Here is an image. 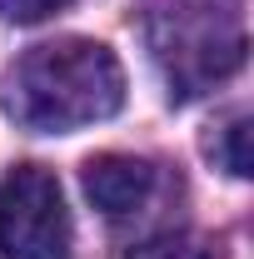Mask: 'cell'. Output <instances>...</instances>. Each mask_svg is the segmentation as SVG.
<instances>
[{"mask_svg":"<svg viewBox=\"0 0 254 259\" xmlns=\"http://www.w3.org/2000/svg\"><path fill=\"white\" fill-rule=\"evenodd\" d=\"M0 105L20 130L70 135V130H85L120 115L125 70L115 60V50L100 40H80V35L45 40L10 65Z\"/></svg>","mask_w":254,"mask_h":259,"instance_id":"cell-1","label":"cell"},{"mask_svg":"<svg viewBox=\"0 0 254 259\" xmlns=\"http://www.w3.org/2000/svg\"><path fill=\"white\" fill-rule=\"evenodd\" d=\"M70 239L60 180L40 164H15L0 180V259H65Z\"/></svg>","mask_w":254,"mask_h":259,"instance_id":"cell-2","label":"cell"},{"mask_svg":"<svg viewBox=\"0 0 254 259\" xmlns=\"http://www.w3.org/2000/svg\"><path fill=\"white\" fill-rule=\"evenodd\" d=\"M85 194H90V204L100 214L125 220V214L150 204L155 164L135 160V155H95V160H85Z\"/></svg>","mask_w":254,"mask_h":259,"instance_id":"cell-3","label":"cell"},{"mask_svg":"<svg viewBox=\"0 0 254 259\" xmlns=\"http://www.w3.org/2000/svg\"><path fill=\"white\" fill-rule=\"evenodd\" d=\"M130 259H224V254L220 244L194 239V234H159V239H145L140 249H130Z\"/></svg>","mask_w":254,"mask_h":259,"instance_id":"cell-4","label":"cell"},{"mask_svg":"<svg viewBox=\"0 0 254 259\" xmlns=\"http://www.w3.org/2000/svg\"><path fill=\"white\" fill-rule=\"evenodd\" d=\"M220 160H224V169H229L234 180H244V175H249V115H234V120L224 125Z\"/></svg>","mask_w":254,"mask_h":259,"instance_id":"cell-5","label":"cell"},{"mask_svg":"<svg viewBox=\"0 0 254 259\" xmlns=\"http://www.w3.org/2000/svg\"><path fill=\"white\" fill-rule=\"evenodd\" d=\"M65 5H70V0H0V15H5V20H20V25H35V20L55 15Z\"/></svg>","mask_w":254,"mask_h":259,"instance_id":"cell-6","label":"cell"}]
</instances>
